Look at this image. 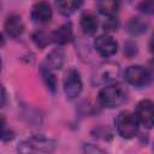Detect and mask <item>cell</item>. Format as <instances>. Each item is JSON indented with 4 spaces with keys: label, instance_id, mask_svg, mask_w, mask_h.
<instances>
[{
    "label": "cell",
    "instance_id": "22",
    "mask_svg": "<svg viewBox=\"0 0 154 154\" xmlns=\"http://www.w3.org/2000/svg\"><path fill=\"white\" fill-rule=\"evenodd\" d=\"M124 53L128 57L135 55L137 53V46H136V43H134V42H126L125 46H124Z\"/></svg>",
    "mask_w": 154,
    "mask_h": 154
},
{
    "label": "cell",
    "instance_id": "21",
    "mask_svg": "<svg viewBox=\"0 0 154 154\" xmlns=\"http://www.w3.org/2000/svg\"><path fill=\"white\" fill-rule=\"evenodd\" d=\"M138 10L146 14L154 13V1H142L138 4Z\"/></svg>",
    "mask_w": 154,
    "mask_h": 154
},
{
    "label": "cell",
    "instance_id": "2",
    "mask_svg": "<svg viewBox=\"0 0 154 154\" xmlns=\"http://www.w3.org/2000/svg\"><path fill=\"white\" fill-rule=\"evenodd\" d=\"M97 100L99 103L102 107L106 108H117L120 105H123L126 100V91L125 89L118 84V83H112L103 85L99 94H97Z\"/></svg>",
    "mask_w": 154,
    "mask_h": 154
},
{
    "label": "cell",
    "instance_id": "13",
    "mask_svg": "<svg viewBox=\"0 0 154 154\" xmlns=\"http://www.w3.org/2000/svg\"><path fill=\"white\" fill-rule=\"evenodd\" d=\"M79 25L85 35H94L99 28V20L96 16L90 11H84L81 14Z\"/></svg>",
    "mask_w": 154,
    "mask_h": 154
},
{
    "label": "cell",
    "instance_id": "11",
    "mask_svg": "<svg viewBox=\"0 0 154 154\" xmlns=\"http://www.w3.org/2000/svg\"><path fill=\"white\" fill-rule=\"evenodd\" d=\"M64 61H65L64 49L60 48V47H57V48L52 49L46 55V59H45L42 65L45 67H47L48 70H51V71H57V70H60L63 67Z\"/></svg>",
    "mask_w": 154,
    "mask_h": 154
},
{
    "label": "cell",
    "instance_id": "15",
    "mask_svg": "<svg viewBox=\"0 0 154 154\" xmlns=\"http://www.w3.org/2000/svg\"><path fill=\"white\" fill-rule=\"evenodd\" d=\"M125 29H126V31L130 35H132V36H140V35H142V34H144L147 31L148 24L143 19H141L140 17H132V18H130L126 22Z\"/></svg>",
    "mask_w": 154,
    "mask_h": 154
},
{
    "label": "cell",
    "instance_id": "25",
    "mask_svg": "<svg viewBox=\"0 0 154 154\" xmlns=\"http://www.w3.org/2000/svg\"><path fill=\"white\" fill-rule=\"evenodd\" d=\"M5 100H6V91H5V88H2V102H1L2 107L5 106Z\"/></svg>",
    "mask_w": 154,
    "mask_h": 154
},
{
    "label": "cell",
    "instance_id": "1",
    "mask_svg": "<svg viewBox=\"0 0 154 154\" xmlns=\"http://www.w3.org/2000/svg\"><path fill=\"white\" fill-rule=\"evenodd\" d=\"M57 148V141L47 135H32L22 140L17 146L18 154H52Z\"/></svg>",
    "mask_w": 154,
    "mask_h": 154
},
{
    "label": "cell",
    "instance_id": "9",
    "mask_svg": "<svg viewBox=\"0 0 154 154\" xmlns=\"http://www.w3.org/2000/svg\"><path fill=\"white\" fill-rule=\"evenodd\" d=\"M52 17H53V11H52V7L48 2L38 1V2H35L32 5L30 18L34 23H36V24H47V23L51 22Z\"/></svg>",
    "mask_w": 154,
    "mask_h": 154
},
{
    "label": "cell",
    "instance_id": "5",
    "mask_svg": "<svg viewBox=\"0 0 154 154\" xmlns=\"http://www.w3.org/2000/svg\"><path fill=\"white\" fill-rule=\"evenodd\" d=\"M82 89H83V82L79 71L76 69L67 70L63 78V90L66 99L69 100L77 99L81 95Z\"/></svg>",
    "mask_w": 154,
    "mask_h": 154
},
{
    "label": "cell",
    "instance_id": "6",
    "mask_svg": "<svg viewBox=\"0 0 154 154\" xmlns=\"http://www.w3.org/2000/svg\"><path fill=\"white\" fill-rule=\"evenodd\" d=\"M118 75H119L118 64H116L113 61H106V63L100 64L97 67H95L91 79H93L94 84H105V85H107L108 83L116 81Z\"/></svg>",
    "mask_w": 154,
    "mask_h": 154
},
{
    "label": "cell",
    "instance_id": "17",
    "mask_svg": "<svg viewBox=\"0 0 154 154\" xmlns=\"http://www.w3.org/2000/svg\"><path fill=\"white\" fill-rule=\"evenodd\" d=\"M40 73H41V76H42V79H43L46 87H47L52 93H54V91L57 90L58 82H57V78H55L53 71H51V70H48L47 67H45L43 65H41V67H40Z\"/></svg>",
    "mask_w": 154,
    "mask_h": 154
},
{
    "label": "cell",
    "instance_id": "23",
    "mask_svg": "<svg viewBox=\"0 0 154 154\" xmlns=\"http://www.w3.org/2000/svg\"><path fill=\"white\" fill-rule=\"evenodd\" d=\"M84 154H103V152L97 147L88 144V146L84 147Z\"/></svg>",
    "mask_w": 154,
    "mask_h": 154
},
{
    "label": "cell",
    "instance_id": "18",
    "mask_svg": "<svg viewBox=\"0 0 154 154\" xmlns=\"http://www.w3.org/2000/svg\"><path fill=\"white\" fill-rule=\"evenodd\" d=\"M31 38L34 41V43L38 47V48H45L47 45H49L52 42V36L51 34H48L45 30H36L34 31V34L31 35Z\"/></svg>",
    "mask_w": 154,
    "mask_h": 154
},
{
    "label": "cell",
    "instance_id": "3",
    "mask_svg": "<svg viewBox=\"0 0 154 154\" xmlns=\"http://www.w3.org/2000/svg\"><path fill=\"white\" fill-rule=\"evenodd\" d=\"M114 125L118 135L123 138H132L137 135L140 124L134 113L129 111H122L114 119Z\"/></svg>",
    "mask_w": 154,
    "mask_h": 154
},
{
    "label": "cell",
    "instance_id": "16",
    "mask_svg": "<svg viewBox=\"0 0 154 154\" xmlns=\"http://www.w3.org/2000/svg\"><path fill=\"white\" fill-rule=\"evenodd\" d=\"M83 5L82 1H76V0H60L55 2V6L59 11V13H61L63 16H71L72 13H75L81 6Z\"/></svg>",
    "mask_w": 154,
    "mask_h": 154
},
{
    "label": "cell",
    "instance_id": "8",
    "mask_svg": "<svg viewBox=\"0 0 154 154\" xmlns=\"http://www.w3.org/2000/svg\"><path fill=\"white\" fill-rule=\"evenodd\" d=\"M94 47L97 53L103 58H109L114 55L118 51V43L109 34L99 35L94 41Z\"/></svg>",
    "mask_w": 154,
    "mask_h": 154
},
{
    "label": "cell",
    "instance_id": "14",
    "mask_svg": "<svg viewBox=\"0 0 154 154\" xmlns=\"http://www.w3.org/2000/svg\"><path fill=\"white\" fill-rule=\"evenodd\" d=\"M120 4L114 0H102L96 2V8L100 14H102L105 18L108 17H116L119 11Z\"/></svg>",
    "mask_w": 154,
    "mask_h": 154
},
{
    "label": "cell",
    "instance_id": "12",
    "mask_svg": "<svg viewBox=\"0 0 154 154\" xmlns=\"http://www.w3.org/2000/svg\"><path fill=\"white\" fill-rule=\"evenodd\" d=\"M51 36H52V42H55L59 46H63V45L69 43L72 40V36H73L71 23L70 22H66V23L59 25L58 28H55L51 32Z\"/></svg>",
    "mask_w": 154,
    "mask_h": 154
},
{
    "label": "cell",
    "instance_id": "4",
    "mask_svg": "<svg viewBox=\"0 0 154 154\" xmlns=\"http://www.w3.org/2000/svg\"><path fill=\"white\" fill-rule=\"evenodd\" d=\"M124 79L132 87L143 88L152 83L153 73L148 67L142 65H131L125 70Z\"/></svg>",
    "mask_w": 154,
    "mask_h": 154
},
{
    "label": "cell",
    "instance_id": "20",
    "mask_svg": "<svg viewBox=\"0 0 154 154\" xmlns=\"http://www.w3.org/2000/svg\"><path fill=\"white\" fill-rule=\"evenodd\" d=\"M1 122H2V132H1V140L2 142H7V141H11L13 137H14V132L12 130H7L6 129V120H5V117L2 116L1 117Z\"/></svg>",
    "mask_w": 154,
    "mask_h": 154
},
{
    "label": "cell",
    "instance_id": "10",
    "mask_svg": "<svg viewBox=\"0 0 154 154\" xmlns=\"http://www.w3.org/2000/svg\"><path fill=\"white\" fill-rule=\"evenodd\" d=\"M4 31L8 37L12 38L19 37L24 31V24L20 16L17 13L8 14L4 23Z\"/></svg>",
    "mask_w": 154,
    "mask_h": 154
},
{
    "label": "cell",
    "instance_id": "7",
    "mask_svg": "<svg viewBox=\"0 0 154 154\" xmlns=\"http://www.w3.org/2000/svg\"><path fill=\"white\" fill-rule=\"evenodd\" d=\"M135 117L140 125L144 129L154 128V101L144 99L141 100L135 108Z\"/></svg>",
    "mask_w": 154,
    "mask_h": 154
},
{
    "label": "cell",
    "instance_id": "24",
    "mask_svg": "<svg viewBox=\"0 0 154 154\" xmlns=\"http://www.w3.org/2000/svg\"><path fill=\"white\" fill-rule=\"evenodd\" d=\"M149 51L152 52V54H154V32H153L150 41H149Z\"/></svg>",
    "mask_w": 154,
    "mask_h": 154
},
{
    "label": "cell",
    "instance_id": "19",
    "mask_svg": "<svg viewBox=\"0 0 154 154\" xmlns=\"http://www.w3.org/2000/svg\"><path fill=\"white\" fill-rule=\"evenodd\" d=\"M102 28L103 30L107 32H111V31H117L118 28H119V20L117 17H108L105 19L103 24H102Z\"/></svg>",
    "mask_w": 154,
    "mask_h": 154
}]
</instances>
